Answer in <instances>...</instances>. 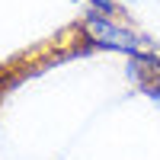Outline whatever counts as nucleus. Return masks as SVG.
I'll use <instances>...</instances> for the list:
<instances>
[{
    "label": "nucleus",
    "mask_w": 160,
    "mask_h": 160,
    "mask_svg": "<svg viewBox=\"0 0 160 160\" xmlns=\"http://www.w3.org/2000/svg\"><path fill=\"white\" fill-rule=\"evenodd\" d=\"M96 10H106V13H112V0H90Z\"/></svg>",
    "instance_id": "2"
},
{
    "label": "nucleus",
    "mask_w": 160,
    "mask_h": 160,
    "mask_svg": "<svg viewBox=\"0 0 160 160\" xmlns=\"http://www.w3.org/2000/svg\"><path fill=\"white\" fill-rule=\"evenodd\" d=\"M83 38L90 45H96V48H112V51H125V55L135 58L138 51H141V38L125 29V26H118L109 19V13H90V16L83 19Z\"/></svg>",
    "instance_id": "1"
}]
</instances>
